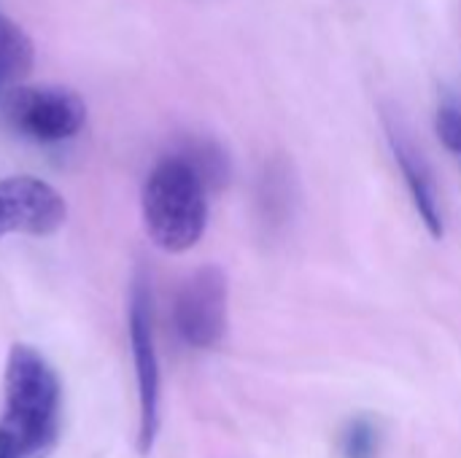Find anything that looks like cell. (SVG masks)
I'll use <instances>...</instances> for the list:
<instances>
[{"instance_id":"cell-6","label":"cell","mask_w":461,"mask_h":458,"mask_svg":"<svg viewBox=\"0 0 461 458\" xmlns=\"http://www.w3.org/2000/svg\"><path fill=\"white\" fill-rule=\"evenodd\" d=\"M68 219L65 197L41 178L14 175L0 181V238H49Z\"/></svg>"},{"instance_id":"cell-7","label":"cell","mask_w":461,"mask_h":458,"mask_svg":"<svg viewBox=\"0 0 461 458\" xmlns=\"http://www.w3.org/2000/svg\"><path fill=\"white\" fill-rule=\"evenodd\" d=\"M389 140H392V151L394 159L402 170L405 186L411 192V200L424 221V227L429 229L432 238H443L446 224H443V208H440V197H438V186L435 178L424 162V157L413 148V143L394 127H389Z\"/></svg>"},{"instance_id":"cell-2","label":"cell","mask_w":461,"mask_h":458,"mask_svg":"<svg viewBox=\"0 0 461 458\" xmlns=\"http://www.w3.org/2000/svg\"><path fill=\"white\" fill-rule=\"evenodd\" d=\"M140 211L151 243L167 254H184L208 227V186L181 154L165 157L143 184Z\"/></svg>"},{"instance_id":"cell-1","label":"cell","mask_w":461,"mask_h":458,"mask_svg":"<svg viewBox=\"0 0 461 458\" xmlns=\"http://www.w3.org/2000/svg\"><path fill=\"white\" fill-rule=\"evenodd\" d=\"M5 429L22 448L24 458H43L59 432L62 386L54 367L24 343L11 346L5 359Z\"/></svg>"},{"instance_id":"cell-5","label":"cell","mask_w":461,"mask_h":458,"mask_svg":"<svg viewBox=\"0 0 461 458\" xmlns=\"http://www.w3.org/2000/svg\"><path fill=\"white\" fill-rule=\"evenodd\" d=\"M227 275L216 265L194 270L178 289L173 302V324L178 337L197 351L216 348L227 332Z\"/></svg>"},{"instance_id":"cell-9","label":"cell","mask_w":461,"mask_h":458,"mask_svg":"<svg viewBox=\"0 0 461 458\" xmlns=\"http://www.w3.org/2000/svg\"><path fill=\"white\" fill-rule=\"evenodd\" d=\"M35 59V46L30 35L0 13V89L19 86L22 78L30 76Z\"/></svg>"},{"instance_id":"cell-12","label":"cell","mask_w":461,"mask_h":458,"mask_svg":"<svg viewBox=\"0 0 461 458\" xmlns=\"http://www.w3.org/2000/svg\"><path fill=\"white\" fill-rule=\"evenodd\" d=\"M438 135L446 148L461 154V105L446 103L438 113Z\"/></svg>"},{"instance_id":"cell-11","label":"cell","mask_w":461,"mask_h":458,"mask_svg":"<svg viewBox=\"0 0 461 458\" xmlns=\"http://www.w3.org/2000/svg\"><path fill=\"white\" fill-rule=\"evenodd\" d=\"M381 435L370 418H354L340 435V454L343 458H378Z\"/></svg>"},{"instance_id":"cell-3","label":"cell","mask_w":461,"mask_h":458,"mask_svg":"<svg viewBox=\"0 0 461 458\" xmlns=\"http://www.w3.org/2000/svg\"><path fill=\"white\" fill-rule=\"evenodd\" d=\"M130 351L138 383V451L149 456L159 435V359L154 343V308L146 273H138L130 286Z\"/></svg>"},{"instance_id":"cell-8","label":"cell","mask_w":461,"mask_h":458,"mask_svg":"<svg viewBox=\"0 0 461 458\" xmlns=\"http://www.w3.org/2000/svg\"><path fill=\"white\" fill-rule=\"evenodd\" d=\"M294 213V178L284 162L267 165L259 181V216L267 229H284Z\"/></svg>"},{"instance_id":"cell-10","label":"cell","mask_w":461,"mask_h":458,"mask_svg":"<svg viewBox=\"0 0 461 458\" xmlns=\"http://www.w3.org/2000/svg\"><path fill=\"white\" fill-rule=\"evenodd\" d=\"M181 157L194 167V173L203 178V184L211 189V186H219L224 178H227V159L224 154L208 143V140H194L192 146H186L181 151Z\"/></svg>"},{"instance_id":"cell-4","label":"cell","mask_w":461,"mask_h":458,"mask_svg":"<svg viewBox=\"0 0 461 458\" xmlns=\"http://www.w3.org/2000/svg\"><path fill=\"white\" fill-rule=\"evenodd\" d=\"M3 113L19 135L38 143L70 140L86 121L84 100L65 86L19 84L3 97Z\"/></svg>"}]
</instances>
